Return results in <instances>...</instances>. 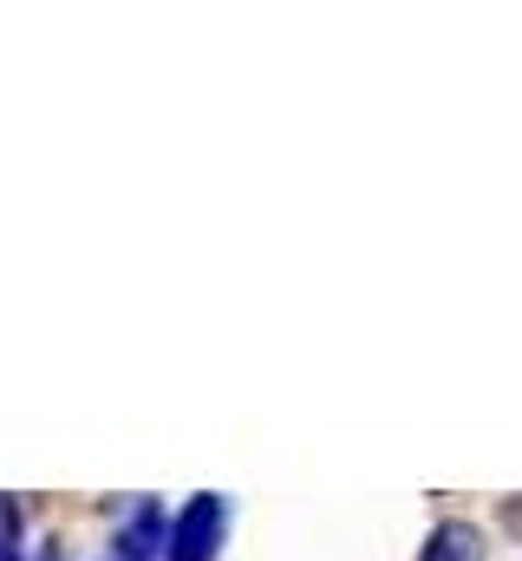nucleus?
I'll list each match as a JSON object with an SVG mask.
<instances>
[{
	"label": "nucleus",
	"instance_id": "5",
	"mask_svg": "<svg viewBox=\"0 0 522 561\" xmlns=\"http://www.w3.org/2000/svg\"><path fill=\"white\" fill-rule=\"evenodd\" d=\"M39 561H66V549L59 542H39Z\"/></svg>",
	"mask_w": 522,
	"mask_h": 561
},
{
	"label": "nucleus",
	"instance_id": "4",
	"mask_svg": "<svg viewBox=\"0 0 522 561\" xmlns=\"http://www.w3.org/2000/svg\"><path fill=\"white\" fill-rule=\"evenodd\" d=\"M0 561H26V503L0 490Z\"/></svg>",
	"mask_w": 522,
	"mask_h": 561
},
{
	"label": "nucleus",
	"instance_id": "2",
	"mask_svg": "<svg viewBox=\"0 0 522 561\" xmlns=\"http://www.w3.org/2000/svg\"><path fill=\"white\" fill-rule=\"evenodd\" d=\"M163 542H170V510L157 496H130L112 529V561H163Z\"/></svg>",
	"mask_w": 522,
	"mask_h": 561
},
{
	"label": "nucleus",
	"instance_id": "6",
	"mask_svg": "<svg viewBox=\"0 0 522 561\" xmlns=\"http://www.w3.org/2000/svg\"><path fill=\"white\" fill-rule=\"evenodd\" d=\"M105 561H112V556H105Z\"/></svg>",
	"mask_w": 522,
	"mask_h": 561
},
{
	"label": "nucleus",
	"instance_id": "1",
	"mask_svg": "<svg viewBox=\"0 0 522 561\" xmlns=\"http://www.w3.org/2000/svg\"><path fill=\"white\" fill-rule=\"evenodd\" d=\"M229 529H236V503H229L223 490H196L183 510H170L163 561H223Z\"/></svg>",
	"mask_w": 522,
	"mask_h": 561
},
{
	"label": "nucleus",
	"instance_id": "3",
	"mask_svg": "<svg viewBox=\"0 0 522 561\" xmlns=\"http://www.w3.org/2000/svg\"><path fill=\"white\" fill-rule=\"evenodd\" d=\"M411 561H490V536H484V523H470V516H438V523L424 529V542H418Z\"/></svg>",
	"mask_w": 522,
	"mask_h": 561
}]
</instances>
